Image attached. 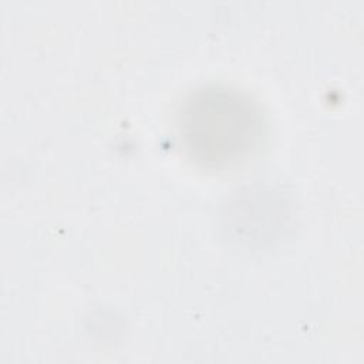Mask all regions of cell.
<instances>
[{"mask_svg":"<svg viewBox=\"0 0 364 364\" xmlns=\"http://www.w3.org/2000/svg\"><path fill=\"white\" fill-rule=\"evenodd\" d=\"M186 148L200 161L225 164L247 152L260 136L252 107L226 90H203L192 95L181 115Z\"/></svg>","mask_w":364,"mask_h":364,"instance_id":"6da1fadb","label":"cell"}]
</instances>
